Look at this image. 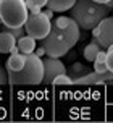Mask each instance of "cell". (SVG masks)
I'll return each mask as SVG.
<instances>
[{
    "label": "cell",
    "mask_w": 113,
    "mask_h": 123,
    "mask_svg": "<svg viewBox=\"0 0 113 123\" xmlns=\"http://www.w3.org/2000/svg\"><path fill=\"white\" fill-rule=\"evenodd\" d=\"M24 62H26L24 54H21V52L11 54L10 58L6 60V70H8V71H19L21 68L24 67Z\"/></svg>",
    "instance_id": "obj_11"
},
{
    "label": "cell",
    "mask_w": 113,
    "mask_h": 123,
    "mask_svg": "<svg viewBox=\"0 0 113 123\" xmlns=\"http://www.w3.org/2000/svg\"><path fill=\"white\" fill-rule=\"evenodd\" d=\"M63 73H66V67L60 58L47 57L44 60V80H42L44 84H52L56 76Z\"/></svg>",
    "instance_id": "obj_6"
},
{
    "label": "cell",
    "mask_w": 113,
    "mask_h": 123,
    "mask_svg": "<svg viewBox=\"0 0 113 123\" xmlns=\"http://www.w3.org/2000/svg\"><path fill=\"white\" fill-rule=\"evenodd\" d=\"M52 84H73V80L66 73H63V74H58L55 80H53Z\"/></svg>",
    "instance_id": "obj_16"
},
{
    "label": "cell",
    "mask_w": 113,
    "mask_h": 123,
    "mask_svg": "<svg viewBox=\"0 0 113 123\" xmlns=\"http://www.w3.org/2000/svg\"><path fill=\"white\" fill-rule=\"evenodd\" d=\"M81 39V28L78 26L74 19H71L66 28H58L52 23V29L47 36L42 39V47L47 57H65L69 50L74 47L78 41Z\"/></svg>",
    "instance_id": "obj_1"
},
{
    "label": "cell",
    "mask_w": 113,
    "mask_h": 123,
    "mask_svg": "<svg viewBox=\"0 0 113 123\" xmlns=\"http://www.w3.org/2000/svg\"><path fill=\"white\" fill-rule=\"evenodd\" d=\"M89 71H90V70H89V67L82 65V63H79V62H74V63H73L69 68H66V74H68L69 78L73 80V84H74V80H78V78L84 76V74L89 73Z\"/></svg>",
    "instance_id": "obj_12"
},
{
    "label": "cell",
    "mask_w": 113,
    "mask_h": 123,
    "mask_svg": "<svg viewBox=\"0 0 113 123\" xmlns=\"http://www.w3.org/2000/svg\"><path fill=\"white\" fill-rule=\"evenodd\" d=\"M52 29V19H49L44 13H36V15H28V19L24 23L26 34L32 36L36 41H42Z\"/></svg>",
    "instance_id": "obj_5"
},
{
    "label": "cell",
    "mask_w": 113,
    "mask_h": 123,
    "mask_svg": "<svg viewBox=\"0 0 113 123\" xmlns=\"http://www.w3.org/2000/svg\"><path fill=\"white\" fill-rule=\"evenodd\" d=\"M42 13H44V15H45V16H47L49 19L53 18V10H50V8H47V10H42Z\"/></svg>",
    "instance_id": "obj_22"
},
{
    "label": "cell",
    "mask_w": 113,
    "mask_h": 123,
    "mask_svg": "<svg viewBox=\"0 0 113 123\" xmlns=\"http://www.w3.org/2000/svg\"><path fill=\"white\" fill-rule=\"evenodd\" d=\"M105 63L110 71H113V44L110 47H107V57H105Z\"/></svg>",
    "instance_id": "obj_17"
},
{
    "label": "cell",
    "mask_w": 113,
    "mask_h": 123,
    "mask_svg": "<svg viewBox=\"0 0 113 123\" xmlns=\"http://www.w3.org/2000/svg\"><path fill=\"white\" fill-rule=\"evenodd\" d=\"M8 83V73L3 67H0V84H6Z\"/></svg>",
    "instance_id": "obj_20"
},
{
    "label": "cell",
    "mask_w": 113,
    "mask_h": 123,
    "mask_svg": "<svg viewBox=\"0 0 113 123\" xmlns=\"http://www.w3.org/2000/svg\"><path fill=\"white\" fill-rule=\"evenodd\" d=\"M2 31H8L16 41H18L21 36H24V26H19V28H10V26H5Z\"/></svg>",
    "instance_id": "obj_15"
},
{
    "label": "cell",
    "mask_w": 113,
    "mask_h": 123,
    "mask_svg": "<svg viewBox=\"0 0 113 123\" xmlns=\"http://www.w3.org/2000/svg\"><path fill=\"white\" fill-rule=\"evenodd\" d=\"M99 36L97 41L103 49H107L113 44V16H105L99 23Z\"/></svg>",
    "instance_id": "obj_8"
},
{
    "label": "cell",
    "mask_w": 113,
    "mask_h": 123,
    "mask_svg": "<svg viewBox=\"0 0 113 123\" xmlns=\"http://www.w3.org/2000/svg\"><path fill=\"white\" fill-rule=\"evenodd\" d=\"M19 52L16 39L8 31H0V54H16Z\"/></svg>",
    "instance_id": "obj_9"
},
{
    "label": "cell",
    "mask_w": 113,
    "mask_h": 123,
    "mask_svg": "<svg viewBox=\"0 0 113 123\" xmlns=\"http://www.w3.org/2000/svg\"><path fill=\"white\" fill-rule=\"evenodd\" d=\"M44 80V60L34 52L26 54L24 67L19 71H8V83L15 86H34L40 84Z\"/></svg>",
    "instance_id": "obj_3"
},
{
    "label": "cell",
    "mask_w": 113,
    "mask_h": 123,
    "mask_svg": "<svg viewBox=\"0 0 113 123\" xmlns=\"http://www.w3.org/2000/svg\"><path fill=\"white\" fill-rule=\"evenodd\" d=\"M0 25H3V23H2V18H0Z\"/></svg>",
    "instance_id": "obj_26"
},
{
    "label": "cell",
    "mask_w": 113,
    "mask_h": 123,
    "mask_svg": "<svg viewBox=\"0 0 113 123\" xmlns=\"http://www.w3.org/2000/svg\"><path fill=\"white\" fill-rule=\"evenodd\" d=\"M28 15L29 12L26 6V0H0V18L3 26H24Z\"/></svg>",
    "instance_id": "obj_4"
},
{
    "label": "cell",
    "mask_w": 113,
    "mask_h": 123,
    "mask_svg": "<svg viewBox=\"0 0 113 123\" xmlns=\"http://www.w3.org/2000/svg\"><path fill=\"white\" fill-rule=\"evenodd\" d=\"M105 5H107L108 8H110V10H113V0H108V2L105 3Z\"/></svg>",
    "instance_id": "obj_24"
},
{
    "label": "cell",
    "mask_w": 113,
    "mask_h": 123,
    "mask_svg": "<svg viewBox=\"0 0 113 123\" xmlns=\"http://www.w3.org/2000/svg\"><path fill=\"white\" fill-rule=\"evenodd\" d=\"M32 2L39 6H47V0H32Z\"/></svg>",
    "instance_id": "obj_23"
},
{
    "label": "cell",
    "mask_w": 113,
    "mask_h": 123,
    "mask_svg": "<svg viewBox=\"0 0 113 123\" xmlns=\"http://www.w3.org/2000/svg\"><path fill=\"white\" fill-rule=\"evenodd\" d=\"M76 0H47V8H50L53 12H66L74 5Z\"/></svg>",
    "instance_id": "obj_13"
},
{
    "label": "cell",
    "mask_w": 113,
    "mask_h": 123,
    "mask_svg": "<svg viewBox=\"0 0 113 123\" xmlns=\"http://www.w3.org/2000/svg\"><path fill=\"white\" fill-rule=\"evenodd\" d=\"M26 6H28V12H29V15H36V13H40V12H42V6L36 5L32 0H26Z\"/></svg>",
    "instance_id": "obj_18"
},
{
    "label": "cell",
    "mask_w": 113,
    "mask_h": 123,
    "mask_svg": "<svg viewBox=\"0 0 113 123\" xmlns=\"http://www.w3.org/2000/svg\"><path fill=\"white\" fill-rule=\"evenodd\" d=\"M94 63V71H99V73H103V71H107L108 68H107V63L105 62H92Z\"/></svg>",
    "instance_id": "obj_19"
},
{
    "label": "cell",
    "mask_w": 113,
    "mask_h": 123,
    "mask_svg": "<svg viewBox=\"0 0 113 123\" xmlns=\"http://www.w3.org/2000/svg\"><path fill=\"white\" fill-rule=\"evenodd\" d=\"M69 13L81 29L90 31L92 28L99 26L105 16H108L110 8L105 3H99L95 0H76L74 5L69 8Z\"/></svg>",
    "instance_id": "obj_2"
},
{
    "label": "cell",
    "mask_w": 113,
    "mask_h": 123,
    "mask_svg": "<svg viewBox=\"0 0 113 123\" xmlns=\"http://www.w3.org/2000/svg\"><path fill=\"white\" fill-rule=\"evenodd\" d=\"M95 2H99V3H107L108 0H95Z\"/></svg>",
    "instance_id": "obj_25"
},
{
    "label": "cell",
    "mask_w": 113,
    "mask_h": 123,
    "mask_svg": "<svg viewBox=\"0 0 113 123\" xmlns=\"http://www.w3.org/2000/svg\"><path fill=\"white\" fill-rule=\"evenodd\" d=\"M34 54H36V55H37V57H42V55H44V54H45L44 47H42V45H40L39 49H37V47H36V49H34Z\"/></svg>",
    "instance_id": "obj_21"
},
{
    "label": "cell",
    "mask_w": 113,
    "mask_h": 123,
    "mask_svg": "<svg viewBox=\"0 0 113 123\" xmlns=\"http://www.w3.org/2000/svg\"><path fill=\"white\" fill-rule=\"evenodd\" d=\"M103 47H102L100 44H99V41L94 37V41L92 42H89L86 47H84V58L87 62H94L95 57H97V54H99V50H102Z\"/></svg>",
    "instance_id": "obj_14"
},
{
    "label": "cell",
    "mask_w": 113,
    "mask_h": 123,
    "mask_svg": "<svg viewBox=\"0 0 113 123\" xmlns=\"http://www.w3.org/2000/svg\"><path fill=\"white\" fill-rule=\"evenodd\" d=\"M16 45H18V49L21 54H32L34 49H36V39L29 34H24V36H21L16 41Z\"/></svg>",
    "instance_id": "obj_10"
},
{
    "label": "cell",
    "mask_w": 113,
    "mask_h": 123,
    "mask_svg": "<svg viewBox=\"0 0 113 123\" xmlns=\"http://www.w3.org/2000/svg\"><path fill=\"white\" fill-rule=\"evenodd\" d=\"M113 81V71L107 70L103 73L99 71H89L84 76L74 80V84H82V86H89V84H103V83H112Z\"/></svg>",
    "instance_id": "obj_7"
}]
</instances>
